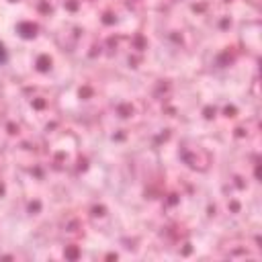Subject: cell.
I'll return each mask as SVG.
<instances>
[{
  "mask_svg": "<svg viewBox=\"0 0 262 262\" xmlns=\"http://www.w3.org/2000/svg\"><path fill=\"white\" fill-rule=\"evenodd\" d=\"M6 59H8V55H6V49H4V45L0 43V66H2V63H6Z\"/></svg>",
  "mask_w": 262,
  "mask_h": 262,
  "instance_id": "cell-1",
  "label": "cell"
}]
</instances>
